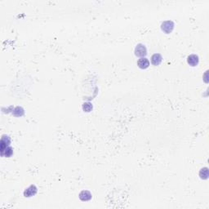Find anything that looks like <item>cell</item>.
<instances>
[{"mask_svg":"<svg viewBox=\"0 0 209 209\" xmlns=\"http://www.w3.org/2000/svg\"><path fill=\"white\" fill-rule=\"evenodd\" d=\"M174 25H175L173 21H163L161 25V29L165 34H170L174 29Z\"/></svg>","mask_w":209,"mask_h":209,"instance_id":"cell-1","label":"cell"},{"mask_svg":"<svg viewBox=\"0 0 209 209\" xmlns=\"http://www.w3.org/2000/svg\"><path fill=\"white\" fill-rule=\"evenodd\" d=\"M135 55L138 57H146L147 55V49L144 44H139L136 45V48H135Z\"/></svg>","mask_w":209,"mask_h":209,"instance_id":"cell-2","label":"cell"},{"mask_svg":"<svg viewBox=\"0 0 209 209\" xmlns=\"http://www.w3.org/2000/svg\"><path fill=\"white\" fill-rule=\"evenodd\" d=\"M10 143H11V139L9 136L3 135L1 139V154L4 151L5 149L9 146Z\"/></svg>","mask_w":209,"mask_h":209,"instance_id":"cell-3","label":"cell"},{"mask_svg":"<svg viewBox=\"0 0 209 209\" xmlns=\"http://www.w3.org/2000/svg\"><path fill=\"white\" fill-rule=\"evenodd\" d=\"M163 61V56L159 53L154 54L153 56H151V63L154 66H158L161 64Z\"/></svg>","mask_w":209,"mask_h":209,"instance_id":"cell-4","label":"cell"},{"mask_svg":"<svg viewBox=\"0 0 209 209\" xmlns=\"http://www.w3.org/2000/svg\"><path fill=\"white\" fill-rule=\"evenodd\" d=\"M200 61V58L197 55L195 54H191L187 57V62L190 66H198Z\"/></svg>","mask_w":209,"mask_h":209,"instance_id":"cell-5","label":"cell"},{"mask_svg":"<svg viewBox=\"0 0 209 209\" xmlns=\"http://www.w3.org/2000/svg\"><path fill=\"white\" fill-rule=\"evenodd\" d=\"M137 66L140 69H142V70H146L150 66V61L146 57H142V58H140L137 61Z\"/></svg>","mask_w":209,"mask_h":209,"instance_id":"cell-6","label":"cell"},{"mask_svg":"<svg viewBox=\"0 0 209 209\" xmlns=\"http://www.w3.org/2000/svg\"><path fill=\"white\" fill-rule=\"evenodd\" d=\"M37 193V187L35 185H32L29 188H27L26 190H25L24 196L25 197H31L33 195H36Z\"/></svg>","mask_w":209,"mask_h":209,"instance_id":"cell-7","label":"cell"},{"mask_svg":"<svg viewBox=\"0 0 209 209\" xmlns=\"http://www.w3.org/2000/svg\"><path fill=\"white\" fill-rule=\"evenodd\" d=\"M92 197H93V195H92V194L88 190H83L79 194V199H80V200L83 201V202L89 201L92 199Z\"/></svg>","mask_w":209,"mask_h":209,"instance_id":"cell-8","label":"cell"},{"mask_svg":"<svg viewBox=\"0 0 209 209\" xmlns=\"http://www.w3.org/2000/svg\"><path fill=\"white\" fill-rule=\"evenodd\" d=\"M12 154H13V149H12V147L8 146V147H7V148L5 149L4 151L1 154V155L4 156L6 158H9V157H11V156L12 155Z\"/></svg>","mask_w":209,"mask_h":209,"instance_id":"cell-9","label":"cell"},{"mask_svg":"<svg viewBox=\"0 0 209 209\" xmlns=\"http://www.w3.org/2000/svg\"><path fill=\"white\" fill-rule=\"evenodd\" d=\"M200 176L202 179H204V180L207 179V177H208V169H207V168H202L200 172Z\"/></svg>","mask_w":209,"mask_h":209,"instance_id":"cell-10","label":"cell"},{"mask_svg":"<svg viewBox=\"0 0 209 209\" xmlns=\"http://www.w3.org/2000/svg\"><path fill=\"white\" fill-rule=\"evenodd\" d=\"M83 109L84 112H90L93 109V104L90 102H85L83 104Z\"/></svg>","mask_w":209,"mask_h":209,"instance_id":"cell-11","label":"cell"}]
</instances>
